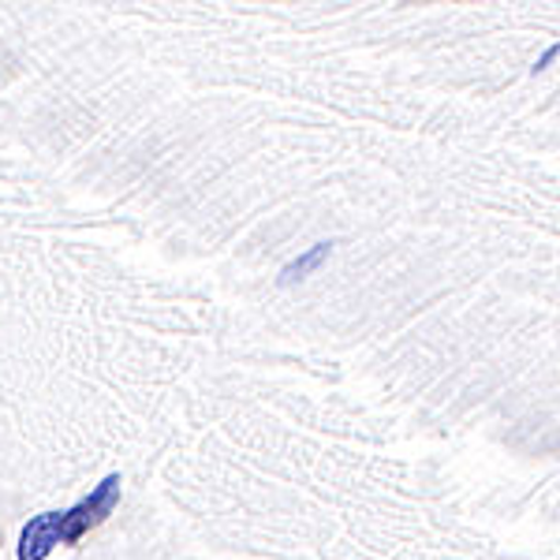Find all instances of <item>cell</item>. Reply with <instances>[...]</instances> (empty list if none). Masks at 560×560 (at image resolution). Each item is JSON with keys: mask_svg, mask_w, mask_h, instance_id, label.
I'll use <instances>...</instances> for the list:
<instances>
[{"mask_svg": "<svg viewBox=\"0 0 560 560\" xmlns=\"http://www.w3.org/2000/svg\"><path fill=\"white\" fill-rule=\"evenodd\" d=\"M557 60H560V42H557V45H549V49L541 52V57L535 60V68H530V75H541V71H546V68H553Z\"/></svg>", "mask_w": 560, "mask_h": 560, "instance_id": "3", "label": "cell"}, {"mask_svg": "<svg viewBox=\"0 0 560 560\" xmlns=\"http://www.w3.org/2000/svg\"><path fill=\"white\" fill-rule=\"evenodd\" d=\"M329 255H332V243H314L311 250H303L300 258H292L284 269H280V288H292L311 273H318L325 261H329Z\"/></svg>", "mask_w": 560, "mask_h": 560, "instance_id": "2", "label": "cell"}, {"mask_svg": "<svg viewBox=\"0 0 560 560\" xmlns=\"http://www.w3.org/2000/svg\"><path fill=\"white\" fill-rule=\"evenodd\" d=\"M120 504V475H105L79 504L65 512H42L23 527L15 560H45L57 546H75L90 530H97Z\"/></svg>", "mask_w": 560, "mask_h": 560, "instance_id": "1", "label": "cell"}]
</instances>
